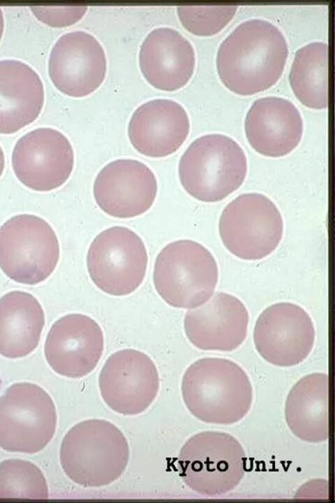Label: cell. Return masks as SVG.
Masks as SVG:
<instances>
[{"instance_id":"obj_17","label":"cell","mask_w":335,"mask_h":503,"mask_svg":"<svg viewBox=\"0 0 335 503\" xmlns=\"http://www.w3.org/2000/svg\"><path fill=\"white\" fill-rule=\"evenodd\" d=\"M249 315L236 296L216 292L203 305L187 311L184 330L188 340L205 351H232L247 335Z\"/></svg>"},{"instance_id":"obj_27","label":"cell","mask_w":335,"mask_h":503,"mask_svg":"<svg viewBox=\"0 0 335 503\" xmlns=\"http://www.w3.org/2000/svg\"><path fill=\"white\" fill-rule=\"evenodd\" d=\"M32 13L42 22L54 27L71 25L86 13V5L31 6Z\"/></svg>"},{"instance_id":"obj_20","label":"cell","mask_w":335,"mask_h":503,"mask_svg":"<svg viewBox=\"0 0 335 503\" xmlns=\"http://www.w3.org/2000/svg\"><path fill=\"white\" fill-rule=\"evenodd\" d=\"M139 65L152 86L174 91L186 85L193 75L195 52L191 42L177 30L157 27L147 34L140 45Z\"/></svg>"},{"instance_id":"obj_14","label":"cell","mask_w":335,"mask_h":503,"mask_svg":"<svg viewBox=\"0 0 335 503\" xmlns=\"http://www.w3.org/2000/svg\"><path fill=\"white\" fill-rule=\"evenodd\" d=\"M107 71L105 50L92 34L82 30L68 32L54 43L48 72L54 86L64 94L81 97L95 91Z\"/></svg>"},{"instance_id":"obj_23","label":"cell","mask_w":335,"mask_h":503,"mask_svg":"<svg viewBox=\"0 0 335 503\" xmlns=\"http://www.w3.org/2000/svg\"><path fill=\"white\" fill-rule=\"evenodd\" d=\"M45 314L31 294L13 291L0 298V355L8 358L27 356L39 343Z\"/></svg>"},{"instance_id":"obj_18","label":"cell","mask_w":335,"mask_h":503,"mask_svg":"<svg viewBox=\"0 0 335 503\" xmlns=\"http://www.w3.org/2000/svg\"><path fill=\"white\" fill-rule=\"evenodd\" d=\"M190 131V121L184 108L169 99H154L138 106L128 126L133 147L140 154L154 158L175 152Z\"/></svg>"},{"instance_id":"obj_12","label":"cell","mask_w":335,"mask_h":503,"mask_svg":"<svg viewBox=\"0 0 335 503\" xmlns=\"http://www.w3.org/2000/svg\"><path fill=\"white\" fill-rule=\"evenodd\" d=\"M315 337L309 314L291 302L267 307L257 319L253 330V342L258 353L267 362L279 367L303 362L313 349Z\"/></svg>"},{"instance_id":"obj_5","label":"cell","mask_w":335,"mask_h":503,"mask_svg":"<svg viewBox=\"0 0 335 503\" xmlns=\"http://www.w3.org/2000/svg\"><path fill=\"white\" fill-rule=\"evenodd\" d=\"M218 279L216 261L201 244L179 240L165 246L154 268V287L169 305L194 309L213 295Z\"/></svg>"},{"instance_id":"obj_2","label":"cell","mask_w":335,"mask_h":503,"mask_svg":"<svg viewBox=\"0 0 335 503\" xmlns=\"http://www.w3.org/2000/svg\"><path fill=\"white\" fill-rule=\"evenodd\" d=\"M181 395L196 418L207 423L231 425L248 413L253 388L246 372L231 360L203 358L185 371Z\"/></svg>"},{"instance_id":"obj_21","label":"cell","mask_w":335,"mask_h":503,"mask_svg":"<svg viewBox=\"0 0 335 503\" xmlns=\"http://www.w3.org/2000/svg\"><path fill=\"white\" fill-rule=\"evenodd\" d=\"M44 103L37 72L23 61L0 60V133H15L34 122Z\"/></svg>"},{"instance_id":"obj_29","label":"cell","mask_w":335,"mask_h":503,"mask_svg":"<svg viewBox=\"0 0 335 503\" xmlns=\"http://www.w3.org/2000/svg\"><path fill=\"white\" fill-rule=\"evenodd\" d=\"M4 28V20H3V12L1 10V8H0V41L3 35Z\"/></svg>"},{"instance_id":"obj_19","label":"cell","mask_w":335,"mask_h":503,"mask_svg":"<svg viewBox=\"0 0 335 503\" xmlns=\"http://www.w3.org/2000/svg\"><path fill=\"white\" fill-rule=\"evenodd\" d=\"M246 136L258 153L280 157L290 153L300 143L303 120L299 110L288 99L265 96L256 99L245 118Z\"/></svg>"},{"instance_id":"obj_16","label":"cell","mask_w":335,"mask_h":503,"mask_svg":"<svg viewBox=\"0 0 335 503\" xmlns=\"http://www.w3.org/2000/svg\"><path fill=\"white\" fill-rule=\"evenodd\" d=\"M103 349V333L98 323L84 314H70L52 326L44 353L48 365L56 373L76 379L95 369Z\"/></svg>"},{"instance_id":"obj_25","label":"cell","mask_w":335,"mask_h":503,"mask_svg":"<svg viewBox=\"0 0 335 503\" xmlns=\"http://www.w3.org/2000/svg\"><path fill=\"white\" fill-rule=\"evenodd\" d=\"M49 496L45 478L29 461L10 459L0 462V498L45 500Z\"/></svg>"},{"instance_id":"obj_9","label":"cell","mask_w":335,"mask_h":503,"mask_svg":"<svg viewBox=\"0 0 335 503\" xmlns=\"http://www.w3.org/2000/svg\"><path fill=\"white\" fill-rule=\"evenodd\" d=\"M218 231L225 247L235 256L262 259L278 247L283 233L282 216L269 198L244 194L228 203L220 217Z\"/></svg>"},{"instance_id":"obj_22","label":"cell","mask_w":335,"mask_h":503,"mask_svg":"<svg viewBox=\"0 0 335 503\" xmlns=\"http://www.w3.org/2000/svg\"><path fill=\"white\" fill-rule=\"evenodd\" d=\"M328 375L314 372L300 379L285 401L286 423L299 439L320 443L329 438Z\"/></svg>"},{"instance_id":"obj_3","label":"cell","mask_w":335,"mask_h":503,"mask_svg":"<svg viewBox=\"0 0 335 503\" xmlns=\"http://www.w3.org/2000/svg\"><path fill=\"white\" fill-rule=\"evenodd\" d=\"M129 460V446L121 431L100 419L78 423L64 436L60 462L66 475L84 488H100L117 481Z\"/></svg>"},{"instance_id":"obj_1","label":"cell","mask_w":335,"mask_h":503,"mask_svg":"<svg viewBox=\"0 0 335 503\" xmlns=\"http://www.w3.org/2000/svg\"><path fill=\"white\" fill-rule=\"evenodd\" d=\"M288 45L279 28L263 19L239 24L221 43L216 63L231 92L248 96L276 84L284 70Z\"/></svg>"},{"instance_id":"obj_10","label":"cell","mask_w":335,"mask_h":503,"mask_svg":"<svg viewBox=\"0 0 335 503\" xmlns=\"http://www.w3.org/2000/svg\"><path fill=\"white\" fill-rule=\"evenodd\" d=\"M148 255L141 238L120 226L101 231L91 243L87 256L89 277L102 291L127 296L142 283Z\"/></svg>"},{"instance_id":"obj_6","label":"cell","mask_w":335,"mask_h":503,"mask_svg":"<svg viewBox=\"0 0 335 503\" xmlns=\"http://www.w3.org/2000/svg\"><path fill=\"white\" fill-rule=\"evenodd\" d=\"M246 455L232 435L221 432L198 433L181 447L178 457L181 476L193 491L217 496L236 488L246 472Z\"/></svg>"},{"instance_id":"obj_8","label":"cell","mask_w":335,"mask_h":503,"mask_svg":"<svg viewBox=\"0 0 335 503\" xmlns=\"http://www.w3.org/2000/svg\"><path fill=\"white\" fill-rule=\"evenodd\" d=\"M56 428L54 402L37 384H14L0 397L2 449L15 453H38L52 440Z\"/></svg>"},{"instance_id":"obj_7","label":"cell","mask_w":335,"mask_h":503,"mask_svg":"<svg viewBox=\"0 0 335 503\" xmlns=\"http://www.w3.org/2000/svg\"><path fill=\"white\" fill-rule=\"evenodd\" d=\"M59 255L57 236L41 217L18 214L0 227V268L16 282H43L54 272Z\"/></svg>"},{"instance_id":"obj_13","label":"cell","mask_w":335,"mask_h":503,"mask_svg":"<svg viewBox=\"0 0 335 503\" xmlns=\"http://www.w3.org/2000/svg\"><path fill=\"white\" fill-rule=\"evenodd\" d=\"M12 165L24 186L37 191H49L69 178L74 166V152L69 140L59 131L38 128L18 139L12 154Z\"/></svg>"},{"instance_id":"obj_4","label":"cell","mask_w":335,"mask_h":503,"mask_svg":"<svg viewBox=\"0 0 335 503\" xmlns=\"http://www.w3.org/2000/svg\"><path fill=\"white\" fill-rule=\"evenodd\" d=\"M246 154L232 138L218 133L193 141L181 156L179 176L184 190L205 203L223 200L244 182Z\"/></svg>"},{"instance_id":"obj_26","label":"cell","mask_w":335,"mask_h":503,"mask_svg":"<svg viewBox=\"0 0 335 503\" xmlns=\"http://www.w3.org/2000/svg\"><path fill=\"white\" fill-rule=\"evenodd\" d=\"M237 5L179 6V20L184 27L198 36L220 32L233 18Z\"/></svg>"},{"instance_id":"obj_15","label":"cell","mask_w":335,"mask_h":503,"mask_svg":"<svg viewBox=\"0 0 335 503\" xmlns=\"http://www.w3.org/2000/svg\"><path fill=\"white\" fill-rule=\"evenodd\" d=\"M158 184L153 171L140 161L120 159L105 166L93 187L99 208L116 218L128 219L146 212L154 204Z\"/></svg>"},{"instance_id":"obj_28","label":"cell","mask_w":335,"mask_h":503,"mask_svg":"<svg viewBox=\"0 0 335 503\" xmlns=\"http://www.w3.org/2000/svg\"><path fill=\"white\" fill-rule=\"evenodd\" d=\"M4 165H5L4 154H3L1 147L0 146V177L1 176L2 173L3 171Z\"/></svg>"},{"instance_id":"obj_11","label":"cell","mask_w":335,"mask_h":503,"mask_svg":"<svg viewBox=\"0 0 335 503\" xmlns=\"http://www.w3.org/2000/svg\"><path fill=\"white\" fill-rule=\"evenodd\" d=\"M101 397L114 411L134 416L147 410L156 399L160 385L154 361L146 353L125 349L112 353L98 378Z\"/></svg>"},{"instance_id":"obj_24","label":"cell","mask_w":335,"mask_h":503,"mask_svg":"<svg viewBox=\"0 0 335 503\" xmlns=\"http://www.w3.org/2000/svg\"><path fill=\"white\" fill-rule=\"evenodd\" d=\"M291 88L305 106L324 109L328 105V45L315 41L299 48L289 73Z\"/></svg>"}]
</instances>
